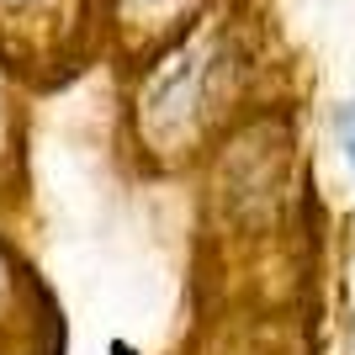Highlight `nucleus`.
Returning a JSON list of instances; mask_svg holds the SVG:
<instances>
[{"label": "nucleus", "mask_w": 355, "mask_h": 355, "mask_svg": "<svg viewBox=\"0 0 355 355\" xmlns=\"http://www.w3.org/2000/svg\"><path fill=\"white\" fill-rule=\"evenodd\" d=\"M334 133H340V148H345V159H350V170H355V101L334 112Z\"/></svg>", "instance_id": "obj_1"}, {"label": "nucleus", "mask_w": 355, "mask_h": 355, "mask_svg": "<svg viewBox=\"0 0 355 355\" xmlns=\"http://www.w3.org/2000/svg\"><path fill=\"white\" fill-rule=\"evenodd\" d=\"M6 6H21V0H6Z\"/></svg>", "instance_id": "obj_2"}]
</instances>
